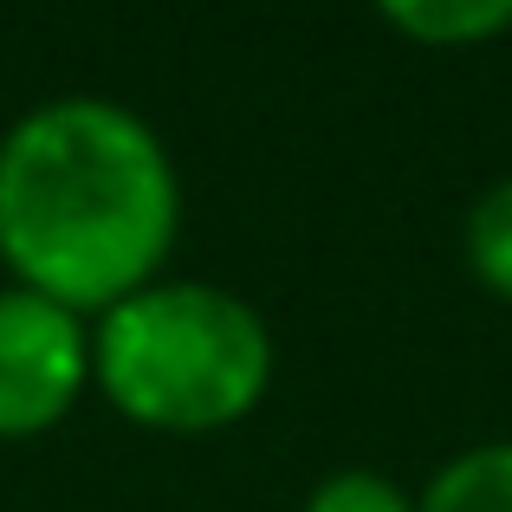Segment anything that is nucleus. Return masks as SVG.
<instances>
[{"mask_svg": "<svg viewBox=\"0 0 512 512\" xmlns=\"http://www.w3.org/2000/svg\"><path fill=\"white\" fill-rule=\"evenodd\" d=\"M299 512H415V493L383 467H331L325 480H312Z\"/></svg>", "mask_w": 512, "mask_h": 512, "instance_id": "obj_7", "label": "nucleus"}, {"mask_svg": "<svg viewBox=\"0 0 512 512\" xmlns=\"http://www.w3.org/2000/svg\"><path fill=\"white\" fill-rule=\"evenodd\" d=\"M182 240V175L143 111L52 98L0 137V266L7 286L78 318L163 279Z\"/></svg>", "mask_w": 512, "mask_h": 512, "instance_id": "obj_1", "label": "nucleus"}, {"mask_svg": "<svg viewBox=\"0 0 512 512\" xmlns=\"http://www.w3.org/2000/svg\"><path fill=\"white\" fill-rule=\"evenodd\" d=\"M370 7L389 33L428 52H461L512 33V0H370Z\"/></svg>", "mask_w": 512, "mask_h": 512, "instance_id": "obj_4", "label": "nucleus"}, {"mask_svg": "<svg viewBox=\"0 0 512 512\" xmlns=\"http://www.w3.org/2000/svg\"><path fill=\"white\" fill-rule=\"evenodd\" d=\"M415 512H512V441H474L428 474Z\"/></svg>", "mask_w": 512, "mask_h": 512, "instance_id": "obj_5", "label": "nucleus"}, {"mask_svg": "<svg viewBox=\"0 0 512 512\" xmlns=\"http://www.w3.org/2000/svg\"><path fill=\"white\" fill-rule=\"evenodd\" d=\"M91 396V318L0 286V441L52 435Z\"/></svg>", "mask_w": 512, "mask_h": 512, "instance_id": "obj_3", "label": "nucleus"}, {"mask_svg": "<svg viewBox=\"0 0 512 512\" xmlns=\"http://www.w3.org/2000/svg\"><path fill=\"white\" fill-rule=\"evenodd\" d=\"M461 253H467V273H474L493 299L512 305V175H500L493 188L474 195L467 227H461Z\"/></svg>", "mask_w": 512, "mask_h": 512, "instance_id": "obj_6", "label": "nucleus"}, {"mask_svg": "<svg viewBox=\"0 0 512 512\" xmlns=\"http://www.w3.org/2000/svg\"><path fill=\"white\" fill-rule=\"evenodd\" d=\"M91 389L150 435H227L273 389V331L240 292L163 273L91 318Z\"/></svg>", "mask_w": 512, "mask_h": 512, "instance_id": "obj_2", "label": "nucleus"}]
</instances>
